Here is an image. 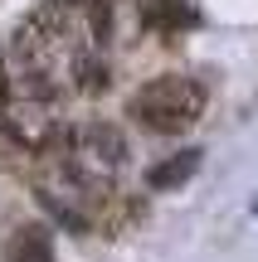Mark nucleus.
I'll list each match as a JSON object with an SVG mask.
<instances>
[{
	"mask_svg": "<svg viewBox=\"0 0 258 262\" xmlns=\"http://www.w3.org/2000/svg\"><path fill=\"white\" fill-rule=\"evenodd\" d=\"M5 262H54V238H49V228L25 224L15 238H10V253H5Z\"/></svg>",
	"mask_w": 258,
	"mask_h": 262,
	"instance_id": "4",
	"label": "nucleus"
},
{
	"mask_svg": "<svg viewBox=\"0 0 258 262\" xmlns=\"http://www.w3.org/2000/svg\"><path fill=\"white\" fill-rule=\"evenodd\" d=\"M253 214H258V199H253Z\"/></svg>",
	"mask_w": 258,
	"mask_h": 262,
	"instance_id": "8",
	"label": "nucleus"
},
{
	"mask_svg": "<svg viewBox=\"0 0 258 262\" xmlns=\"http://www.w3.org/2000/svg\"><path fill=\"white\" fill-rule=\"evenodd\" d=\"M195 170H200V150H175V156H166L161 165L146 170V185L166 194V189H181L185 180L195 175Z\"/></svg>",
	"mask_w": 258,
	"mask_h": 262,
	"instance_id": "3",
	"label": "nucleus"
},
{
	"mask_svg": "<svg viewBox=\"0 0 258 262\" xmlns=\"http://www.w3.org/2000/svg\"><path fill=\"white\" fill-rule=\"evenodd\" d=\"M185 19V0H142V25L146 29H181Z\"/></svg>",
	"mask_w": 258,
	"mask_h": 262,
	"instance_id": "5",
	"label": "nucleus"
},
{
	"mask_svg": "<svg viewBox=\"0 0 258 262\" xmlns=\"http://www.w3.org/2000/svg\"><path fill=\"white\" fill-rule=\"evenodd\" d=\"M112 10H117V0H93V34H97V44L112 39Z\"/></svg>",
	"mask_w": 258,
	"mask_h": 262,
	"instance_id": "6",
	"label": "nucleus"
},
{
	"mask_svg": "<svg viewBox=\"0 0 258 262\" xmlns=\"http://www.w3.org/2000/svg\"><path fill=\"white\" fill-rule=\"evenodd\" d=\"M127 160V141L117 126H103V122H88L73 131V170L93 185V180L112 175L117 165Z\"/></svg>",
	"mask_w": 258,
	"mask_h": 262,
	"instance_id": "2",
	"label": "nucleus"
},
{
	"mask_svg": "<svg viewBox=\"0 0 258 262\" xmlns=\"http://www.w3.org/2000/svg\"><path fill=\"white\" fill-rule=\"evenodd\" d=\"M205 112V88L185 73H161L146 88H136L132 102H127V117H136L146 131L156 136H175V131L195 126Z\"/></svg>",
	"mask_w": 258,
	"mask_h": 262,
	"instance_id": "1",
	"label": "nucleus"
},
{
	"mask_svg": "<svg viewBox=\"0 0 258 262\" xmlns=\"http://www.w3.org/2000/svg\"><path fill=\"white\" fill-rule=\"evenodd\" d=\"M83 0H54V10H78Z\"/></svg>",
	"mask_w": 258,
	"mask_h": 262,
	"instance_id": "7",
	"label": "nucleus"
}]
</instances>
